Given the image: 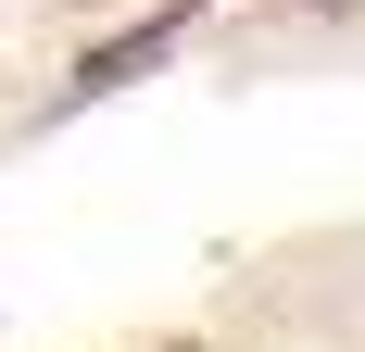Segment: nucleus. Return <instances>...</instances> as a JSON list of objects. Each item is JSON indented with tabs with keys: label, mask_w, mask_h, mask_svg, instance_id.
I'll return each instance as SVG.
<instances>
[{
	"label": "nucleus",
	"mask_w": 365,
	"mask_h": 352,
	"mask_svg": "<svg viewBox=\"0 0 365 352\" xmlns=\"http://www.w3.org/2000/svg\"><path fill=\"white\" fill-rule=\"evenodd\" d=\"M164 51H177V26H126V38H101V51H76V88H63V101H113V88H139Z\"/></svg>",
	"instance_id": "f257e3e1"
}]
</instances>
